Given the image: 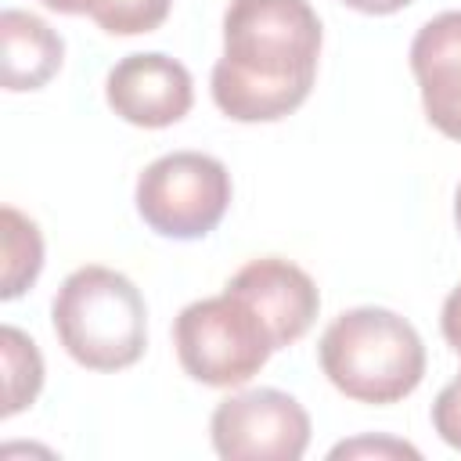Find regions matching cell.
Wrapping results in <instances>:
<instances>
[{
    "instance_id": "cell-1",
    "label": "cell",
    "mask_w": 461,
    "mask_h": 461,
    "mask_svg": "<svg viewBox=\"0 0 461 461\" xmlns=\"http://www.w3.org/2000/svg\"><path fill=\"white\" fill-rule=\"evenodd\" d=\"M321 18L310 0H230L212 101L234 122H277L313 90Z\"/></svg>"
},
{
    "instance_id": "cell-2",
    "label": "cell",
    "mask_w": 461,
    "mask_h": 461,
    "mask_svg": "<svg viewBox=\"0 0 461 461\" xmlns=\"http://www.w3.org/2000/svg\"><path fill=\"white\" fill-rule=\"evenodd\" d=\"M324 378L357 403L385 407L411 396L425 378L418 328L385 306L342 310L317 342Z\"/></svg>"
},
{
    "instance_id": "cell-3",
    "label": "cell",
    "mask_w": 461,
    "mask_h": 461,
    "mask_svg": "<svg viewBox=\"0 0 461 461\" xmlns=\"http://www.w3.org/2000/svg\"><path fill=\"white\" fill-rule=\"evenodd\" d=\"M50 321L61 349L86 371L133 367L148 349V306L140 288L101 263H86L61 281Z\"/></svg>"
},
{
    "instance_id": "cell-4",
    "label": "cell",
    "mask_w": 461,
    "mask_h": 461,
    "mask_svg": "<svg viewBox=\"0 0 461 461\" xmlns=\"http://www.w3.org/2000/svg\"><path fill=\"white\" fill-rule=\"evenodd\" d=\"M180 367L212 389H238L270 360L274 335L263 317L234 292L187 303L173 321Z\"/></svg>"
},
{
    "instance_id": "cell-5",
    "label": "cell",
    "mask_w": 461,
    "mask_h": 461,
    "mask_svg": "<svg viewBox=\"0 0 461 461\" xmlns=\"http://www.w3.org/2000/svg\"><path fill=\"white\" fill-rule=\"evenodd\" d=\"M140 220L173 241H194L220 227L230 209V173L216 155L169 151L144 166L133 187Z\"/></svg>"
},
{
    "instance_id": "cell-6",
    "label": "cell",
    "mask_w": 461,
    "mask_h": 461,
    "mask_svg": "<svg viewBox=\"0 0 461 461\" xmlns=\"http://www.w3.org/2000/svg\"><path fill=\"white\" fill-rule=\"evenodd\" d=\"M310 432L306 407L270 385L230 393L209 418V439L223 461H299Z\"/></svg>"
},
{
    "instance_id": "cell-7",
    "label": "cell",
    "mask_w": 461,
    "mask_h": 461,
    "mask_svg": "<svg viewBox=\"0 0 461 461\" xmlns=\"http://www.w3.org/2000/svg\"><path fill=\"white\" fill-rule=\"evenodd\" d=\"M108 108L144 130H162L180 122L194 104V79L184 61L162 50H140L115 61L104 79Z\"/></svg>"
},
{
    "instance_id": "cell-8",
    "label": "cell",
    "mask_w": 461,
    "mask_h": 461,
    "mask_svg": "<svg viewBox=\"0 0 461 461\" xmlns=\"http://www.w3.org/2000/svg\"><path fill=\"white\" fill-rule=\"evenodd\" d=\"M227 292L241 295L263 317L277 349L299 342L313 328L317 310H321L317 281L303 267H295L292 259H281V256L249 259L227 281Z\"/></svg>"
},
{
    "instance_id": "cell-9",
    "label": "cell",
    "mask_w": 461,
    "mask_h": 461,
    "mask_svg": "<svg viewBox=\"0 0 461 461\" xmlns=\"http://www.w3.org/2000/svg\"><path fill=\"white\" fill-rule=\"evenodd\" d=\"M411 72L421 90L425 119L461 140V11L429 18L411 40Z\"/></svg>"
},
{
    "instance_id": "cell-10",
    "label": "cell",
    "mask_w": 461,
    "mask_h": 461,
    "mask_svg": "<svg viewBox=\"0 0 461 461\" xmlns=\"http://www.w3.org/2000/svg\"><path fill=\"white\" fill-rule=\"evenodd\" d=\"M65 61V40L36 14L4 7L0 14V83L11 94L47 86Z\"/></svg>"
},
{
    "instance_id": "cell-11",
    "label": "cell",
    "mask_w": 461,
    "mask_h": 461,
    "mask_svg": "<svg viewBox=\"0 0 461 461\" xmlns=\"http://www.w3.org/2000/svg\"><path fill=\"white\" fill-rule=\"evenodd\" d=\"M0 245H4L0 299H18L25 288L36 285V277L43 270V234L25 212H18L14 205H4L0 209Z\"/></svg>"
},
{
    "instance_id": "cell-12",
    "label": "cell",
    "mask_w": 461,
    "mask_h": 461,
    "mask_svg": "<svg viewBox=\"0 0 461 461\" xmlns=\"http://www.w3.org/2000/svg\"><path fill=\"white\" fill-rule=\"evenodd\" d=\"M0 364H4V407H0V418H14L18 411L32 407L40 389H43V357H40L36 342L22 328L4 324L0 328Z\"/></svg>"
},
{
    "instance_id": "cell-13",
    "label": "cell",
    "mask_w": 461,
    "mask_h": 461,
    "mask_svg": "<svg viewBox=\"0 0 461 461\" xmlns=\"http://www.w3.org/2000/svg\"><path fill=\"white\" fill-rule=\"evenodd\" d=\"M173 0H90V18L108 36H140L155 32L169 18Z\"/></svg>"
},
{
    "instance_id": "cell-14",
    "label": "cell",
    "mask_w": 461,
    "mask_h": 461,
    "mask_svg": "<svg viewBox=\"0 0 461 461\" xmlns=\"http://www.w3.org/2000/svg\"><path fill=\"white\" fill-rule=\"evenodd\" d=\"M432 429L447 447L461 450V371L432 400Z\"/></svg>"
},
{
    "instance_id": "cell-15",
    "label": "cell",
    "mask_w": 461,
    "mask_h": 461,
    "mask_svg": "<svg viewBox=\"0 0 461 461\" xmlns=\"http://www.w3.org/2000/svg\"><path fill=\"white\" fill-rule=\"evenodd\" d=\"M328 457H421L418 447L403 443V439H393V436H357V439H346V443H335Z\"/></svg>"
},
{
    "instance_id": "cell-16",
    "label": "cell",
    "mask_w": 461,
    "mask_h": 461,
    "mask_svg": "<svg viewBox=\"0 0 461 461\" xmlns=\"http://www.w3.org/2000/svg\"><path fill=\"white\" fill-rule=\"evenodd\" d=\"M439 331H443L450 353L461 357V285L450 288V295L443 299V310H439Z\"/></svg>"
},
{
    "instance_id": "cell-17",
    "label": "cell",
    "mask_w": 461,
    "mask_h": 461,
    "mask_svg": "<svg viewBox=\"0 0 461 461\" xmlns=\"http://www.w3.org/2000/svg\"><path fill=\"white\" fill-rule=\"evenodd\" d=\"M342 4L360 11V14H393V11H400V7H407L414 0H342Z\"/></svg>"
},
{
    "instance_id": "cell-18",
    "label": "cell",
    "mask_w": 461,
    "mask_h": 461,
    "mask_svg": "<svg viewBox=\"0 0 461 461\" xmlns=\"http://www.w3.org/2000/svg\"><path fill=\"white\" fill-rule=\"evenodd\" d=\"M40 4L58 14H86L90 11V0H40Z\"/></svg>"
},
{
    "instance_id": "cell-19",
    "label": "cell",
    "mask_w": 461,
    "mask_h": 461,
    "mask_svg": "<svg viewBox=\"0 0 461 461\" xmlns=\"http://www.w3.org/2000/svg\"><path fill=\"white\" fill-rule=\"evenodd\" d=\"M454 223H457V230H461V184H457V191H454Z\"/></svg>"
}]
</instances>
